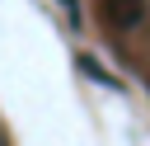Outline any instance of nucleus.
<instances>
[{
  "label": "nucleus",
  "instance_id": "obj_1",
  "mask_svg": "<svg viewBox=\"0 0 150 146\" xmlns=\"http://www.w3.org/2000/svg\"><path fill=\"white\" fill-rule=\"evenodd\" d=\"M98 14H103L108 28L127 33V28H141V19H145V0H98Z\"/></svg>",
  "mask_w": 150,
  "mask_h": 146
}]
</instances>
